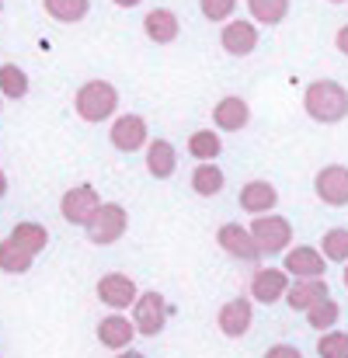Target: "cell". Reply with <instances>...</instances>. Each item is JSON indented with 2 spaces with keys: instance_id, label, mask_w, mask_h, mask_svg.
<instances>
[{
  "instance_id": "obj_1",
  "label": "cell",
  "mask_w": 348,
  "mask_h": 358,
  "mask_svg": "<svg viewBox=\"0 0 348 358\" xmlns=\"http://www.w3.org/2000/svg\"><path fill=\"white\" fill-rule=\"evenodd\" d=\"M46 243H49V230L42 223H32V220L18 223L7 237L0 240V271L25 275L35 264V257L46 250Z\"/></svg>"
},
{
  "instance_id": "obj_2",
  "label": "cell",
  "mask_w": 348,
  "mask_h": 358,
  "mask_svg": "<svg viewBox=\"0 0 348 358\" xmlns=\"http://www.w3.org/2000/svg\"><path fill=\"white\" fill-rule=\"evenodd\" d=\"M303 112L321 125H338L348 119V87L338 80H314L303 91Z\"/></svg>"
},
{
  "instance_id": "obj_3",
  "label": "cell",
  "mask_w": 348,
  "mask_h": 358,
  "mask_svg": "<svg viewBox=\"0 0 348 358\" xmlns=\"http://www.w3.org/2000/svg\"><path fill=\"white\" fill-rule=\"evenodd\" d=\"M74 108H77V115H81V119L91 122V125H98V122H109L118 112V91H116V84H109V80H88V84L77 91V98H74Z\"/></svg>"
},
{
  "instance_id": "obj_4",
  "label": "cell",
  "mask_w": 348,
  "mask_h": 358,
  "mask_svg": "<svg viewBox=\"0 0 348 358\" xmlns=\"http://www.w3.org/2000/svg\"><path fill=\"white\" fill-rule=\"evenodd\" d=\"M84 230H88V240L98 243V247L118 243V240L125 237V230H129V213H125V206H118V202H102L98 213L88 220Z\"/></svg>"
},
{
  "instance_id": "obj_5",
  "label": "cell",
  "mask_w": 348,
  "mask_h": 358,
  "mask_svg": "<svg viewBox=\"0 0 348 358\" xmlns=\"http://www.w3.org/2000/svg\"><path fill=\"white\" fill-rule=\"evenodd\" d=\"M129 310H132V327H136V334H143V338H157V334L167 327V317H171L167 299H164L160 292H153V289H150V292H139Z\"/></svg>"
},
{
  "instance_id": "obj_6",
  "label": "cell",
  "mask_w": 348,
  "mask_h": 358,
  "mask_svg": "<svg viewBox=\"0 0 348 358\" xmlns=\"http://www.w3.org/2000/svg\"><path fill=\"white\" fill-rule=\"evenodd\" d=\"M247 230H251V237H254L261 254H282V250H289V243H293V223H289L286 216H275V213L254 216Z\"/></svg>"
},
{
  "instance_id": "obj_7",
  "label": "cell",
  "mask_w": 348,
  "mask_h": 358,
  "mask_svg": "<svg viewBox=\"0 0 348 358\" xmlns=\"http://www.w3.org/2000/svg\"><path fill=\"white\" fill-rule=\"evenodd\" d=\"M98 206H102L98 188L95 185H77V188H70L60 199V216L67 223H74V227H88V220L98 213Z\"/></svg>"
},
{
  "instance_id": "obj_8",
  "label": "cell",
  "mask_w": 348,
  "mask_h": 358,
  "mask_svg": "<svg viewBox=\"0 0 348 358\" xmlns=\"http://www.w3.org/2000/svg\"><path fill=\"white\" fill-rule=\"evenodd\" d=\"M282 271H286L289 278H324L328 261H324V254H321L317 247L300 243V247L282 250Z\"/></svg>"
},
{
  "instance_id": "obj_9",
  "label": "cell",
  "mask_w": 348,
  "mask_h": 358,
  "mask_svg": "<svg viewBox=\"0 0 348 358\" xmlns=\"http://www.w3.org/2000/svg\"><path fill=\"white\" fill-rule=\"evenodd\" d=\"M314 192H317V199H321L324 206H331V209L348 206V167L345 164H328V167H321L317 178H314Z\"/></svg>"
},
{
  "instance_id": "obj_10",
  "label": "cell",
  "mask_w": 348,
  "mask_h": 358,
  "mask_svg": "<svg viewBox=\"0 0 348 358\" xmlns=\"http://www.w3.org/2000/svg\"><path fill=\"white\" fill-rule=\"evenodd\" d=\"M109 139L118 153H139L146 143H150V129L143 115H118L109 129Z\"/></svg>"
},
{
  "instance_id": "obj_11",
  "label": "cell",
  "mask_w": 348,
  "mask_h": 358,
  "mask_svg": "<svg viewBox=\"0 0 348 358\" xmlns=\"http://www.w3.org/2000/svg\"><path fill=\"white\" fill-rule=\"evenodd\" d=\"M136 296H139V289H136V282L129 278V275H122V271H109V275H102L98 278V299L109 306V310H129L132 303H136Z\"/></svg>"
},
{
  "instance_id": "obj_12",
  "label": "cell",
  "mask_w": 348,
  "mask_h": 358,
  "mask_svg": "<svg viewBox=\"0 0 348 358\" xmlns=\"http://www.w3.org/2000/svg\"><path fill=\"white\" fill-rule=\"evenodd\" d=\"M216 243H220L230 257L244 261V264H258V261H261V250H258V243L251 237V230L240 227V223H223V227L216 230Z\"/></svg>"
},
{
  "instance_id": "obj_13",
  "label": "cell",
  "mask_w": 348,
  "mask_h": 358,
  "mask_svg": "<svg viewBox=\"0 0 348 358\" xmlns=\"http://www.w3.org/2000/svg\"><path fill=\"white\" fill-rule=\"evenodd\" d=\"M254 324V303L247 296H237V299H227L216 313V327L227 334V338H244Z\"/></svg>"
},
{
  "instance_id": "obj_14",
  "label": "cell",
  "mask_w": 348,
  "mask_h": 358,
  "mask_svg": "<svg viewBox=\"0 0 348 358\" xmlns=\"http://www.w3.org/2000/svg\"><path fill=\"white\" fill-rule=\"evenodd\" d=\"M220 45H223V52L227 56H251L254 49H258V24L254 21H223V31H220Z\"/></svg>"
},
{
  "instance_id": "obj_15",
  "label": "cell",
  "mask_w": 348,
  "mask_h": 358,
  "mask_svg": "<svg viewBox=\"0 0 348 358\" xmlns=\"http://www.w3.org/2000/svg\"><path fill=\"white\" fill-rule=\"evenodd\" d=\"M286 289H289V275L282 268H258L251 275V299L261 303V306L279 303L286 296Z\"/></svg>"
},
{
  "instance_id": "obj_16",
  "label": "cell",
  "mask_w": 348,
  "mask_h": 358,
  "mask_svg": "<svg viewBox=\"0 0 348 358\" xmlns=\"http://www.w3.org/2000/svg\"><path fill=\"white\" fill-rule=\"evenodd\" d=\"M331 296V289H328V282L324 278H296V282H289V289H286V306L289 310H296V313H307L314 303H321V299H328Z\"/></svg>"
},
{
  "instance_id": "obj_17",
  "label": "cell",
  "mask_w": 348,
  "mask_h": 358,
  "mask_svg": "<svg viewBox=\"0 0 348 358\" xmlns=\"http://www.w3.org/2000/svg\"><path fill=\"white\" fill-rule=\"evenodd\" d=\"M136 338V327L125 313H109L105 320H98V341L109 348V352H125Z\"/></svg>"
},
{
  "instance_id": "obj_18",
  "label": "cell",
  "mask_w": 348,
  "mask_h": 358,
  "mask_svg": "<svg viewBox=\"0 0 348 358\" xmlns=\"http://www.w3.org/2000/svg\"><path fill=\"white\" fill-rule=\"evenodd\" d=\"M279 206V192H275V185L272 181H247L244 188H240V209L244 213H251V216H265V213H272Z\"/></svg>"
},
{
  "instance_id": "obj_19",
  "label": "cell",
  "mask_w": 348,
  "mask_h": 358,
  "mask_svg": "<svg viewBox=\"0 0 348 358\" xmlns=\"http://www.w3.org/2000/svg\"><path fill=\"white\" fill-rule=\"evenodd\" d=\"M143 150H146V171H150V178L167 181V178L178 171V150H174V143H167V139H150Z\"/></svg>"
},
{
  "instance_id": "obj_20",
  "label": "cell",
  "mask_w": 348,
  "mask_h": 358,
  "mask_svg": "<svg viewBox=\"0 0 348 358\" xmlns=\"http://www.w3.org/2000/svg\"><path fill=\"white\" fill-rule=\"evenodd\" d=\"M213 122H216V129H223V132H240V129H247V122H251V105H247L244 98H237V94H227V98L216 101Z\"/></svg>"
},
{
  "instance_id": "obj_21",
  "label": "cell",
  "mask_w": 348,
  "mask_h": 358,
  "mask_svg": "<svg viewBox=\"0 0 348 358\" xmlns=\"http://www.w3.org/2000/svg\"><path fill=\"white\" fill-rule=\"evenodd\" d=\"M143 31H146L150 42H157V45H171V42L178 38L181 24H178L174 10H167V7H153V10L143 17Z\"/></svg>"
},
{
  "instance_id": "obj_22",
  "label": "cell",
  "mask_w": 348,
  "mask_h": 358,
  "mask_svg": "<svg viewBox=\"0 0 348 358\" xmlns=\"http://www.w3.org/2000/svg\"><path fill=\"white\" fill-rule=\"evenodd\" d=\"M223 185H227V174L216 167V160L213 164H199L192 171V192L202 195V199H216L223 192Z\"/></svg>"
},
{
  "instance_id": "obj_23",
  "label": "cell",
  "mask_w": 348,
  "mask_h": 358,
  "mask_svg": "<svg viewBox=\"0 0 348 358\" xmlns=\"http://www.w3.org/2000/svg\"><path fill=\"white\" fill-rule=\"evenodd\" d=\"M188 153H192L199 164H213V160L223 153V139H220V132H213V129H199V132H192V136H188Z\"/></svg>"
},
{
  "instance_id": "obj_24",
  "label": "cell",
  "mask_w": 348,
  "mask_h": 358,
  "mask_svg": "<svg viewBox=\"0 0 348 358\" xmlns=\"http://www.w3.org/2000/svg\"><path fill=\"white\" fill-rule=\"evenodd\" d=\"M42 7L60 24H77L91 14V0H42Z\"/></svg>"
},
{
  "instance_id": "obj_25",
  "label": "cell",
  "mask_w": 348,
  "mask_h": 358,
  "mask_svg": "<svg viewBox=\"0 0 348 358\" xmlns=\"http://www.w3.org/2000/svg\"><path fill=\"white\" fill-rule=\"evenodd\" d=\"M307 324L317 331V334H324V331H331V327H338V320H342V306L328 296V299H321V303H314L307 313Z\"/></svg>"
},
{
  "instance_id": "obj_26",
  "label": "cell",
  "mask_w": 348,
  "mask_h": 358,
  "mask_svg": "<svg viewBox=\"0 0 348 358\" xmlns=\"http://www.w3.org/2000/svg\"><path fill=\"white\" fill-rule=\"evenodd\" d=\"M247 10H251V21H254V24L272 28V24L286 21V14H289V0H247Z\"/></svg>"
},
{
  "instance_id": "obj_27",
  "label": "cell",
  "mask_w": 348,
  "mask_h": 358,
  "mask_svg": "<svg viewBox=\"0 0 348 358\" xmlns=\"http://www.w3.org/2000/svg\"><path fill=\"white\" fill-rule=\"evenodd\" d=\"M28 94V73L14 63H4L0 66V98H11V101H21Z\"/></svg>"
},
{
  "instance_id": "obj_28",
  "label": "cell",
  "mask_w": 348,
  "mask_h": 358,
  "mask_svg": "<svg viewBox=\"0 0 348 358\" xmlns=\"http://www.w3.org/2000/svg\"><path fill=\"white\" fill-rule=\"evenodd\" d=\"M321 254L328 264H345L348 261V230L345 227H335L321 237Z\"/></svg>"
},
{
  "instance_id": "obj_29",
  "label": "cell",
  "mask_w": 348,
  "mask_h": 358,
  "mask_svg": "<svg viewBox=\"0 0 348 358\" xmlns=\"http://www.w3.org/2000/svg\"><path fill=\"white\" fill-rule=\"evenodd\" d=\"M317 355L321 358H348V331H338V327L324 331V334L317 338Z\"/></svg>"
},
{
  "instance_id": "obj_30",
  "label": "cell",
  "mask_w": 348,
  "mask_h": 358,
  "mask_svg": "<svg viewBox=\"0 0 348 358\" xmlns=\"http://www.w3.org/2000/svg\"><path fill=\"white\" fill-rule=\"evenodd\" d=\"M199 7H202V17H206V21L223 24V21H230V17H233L237 0H199Z\"/></svg>"
},
{
  "instance_id": "obj_31",
  "label": "cell",
  "mask_w": 348,
  "mask_h": 358,
  "mask_svg": "<svg viewBox=\"0 0 348 358\" xmlns=\"http://www.w3.org/2000/svg\"><path fill=\"white\" fill-rule=\"evenodd\" d=\"M265 358H303V352H300L296 345H282V341H279V345H272V348L265 352Z\"/></svg>"
},
{
  "instance_id": "obj_32",
  "label": "cell",
  "mask_w": 348,
  "mask_h": 358,
  "mask_svg": "<svg viewBox=\"0 0 348 358\" xmlns=\"http://www.w3.org/2000/svg\"><path fill=\"white\" fill-rule=\"evenodd\" d=\"M335 49H338L342 56H348V24L338 28V35H335Z\"/></svg>"
},
{
  "instance_id": "obj_33",
  "label": "cell",
  "mask_w": 348,
  "mask_h": 358,
  "mask_svg": "<svg viewBox=\"0 0 348 358\" xmlns=\"http://www.w3.org/2000/svg\"><path fill=\"white\" fill-rule=\"evenodd\" d=\"M112 3H116V7H122V10H129V7H139L143 0H112Z\"/></svg>"
},
{
  "instance_id": "obj_34",
  "label": "cell",
  "mask_w": 348,
  "mask_h": 358,
  "mask_svg": "<svg viewBox=\"0 0 348 358\" xmlns=\"http://www.w3.org/2000/svg\"><path fill=\"white\" fill-rule=\"evenodd\" d=\"M116 358H146L143 352H132V348H125V352H118Z\"/></svg>"
},
{
  "instance_id": "obj_35",
  "label": "cell",
  "mask_w": 348,
  "mask_h": 358,
  "mask_svg": "<svg viewBox=\"0 0 348 358\" xmlns=\"http://www.w3.org/2000/svg\"><path fill=\"white\" fill-rule=\"evenodd\" d=\"M4 195H7V174L0 171V199H4Z\"/></svg>"
},
{
  "instance_id": "obj_36",
  "label": "cell",
  "mask_w": 348,
  "mask_h": 358,
  "mask_svg": "<svg viewBox=\"0 0 348 358\" xmlns=\"http://www.w3.org/2000/svg\"><path fill=\"white\" fill-rule=\"evenodd\" d=\"M342 278H345V289H348V261H345V275H342Z\"/></svg>"
},
{
  "instance_id": "obj_37",
  "label": "cell",
  "mask_w": 348,
  "mask_h": 358,
  "mask_svg": "<svg viewBox=\"0 0 348 358\" xmlns=\"http://www.w3.org/2000/svg\"><path fill=\"white\" fill-rule=\"evenodd\" d=\"M0 14H4V0H0Z\"/></svg>"
},
{
  "instance_id": "obj_38",
  "label": "cell",
  "mask_w": 348,
  "mask_h": 358,
  "mask_svg": "<svg viewBox=\"0 0 348 358\" xmlns=\"http://www.w3.org/2000/svg\"><path fill=\"white\" fill-rule=\"evenodd\" d=\"M331 3H345V0H331Z\"/></svg>"
},
{
  "instance_id": "obj_39",
  "label": "cell",
  "mask_w": 348,
  "mask_h": 358,
  "mask_svg": "<svg viewBox=\"0 0 348 358\" xmlns=\"http://www.w3.org/2000/svg\"><path fill=\"white\" fill-rule=\"evenodd\" d=\"M0 101H4V98H0Z\"/></svg>"
}]
</instances>
